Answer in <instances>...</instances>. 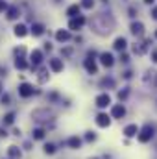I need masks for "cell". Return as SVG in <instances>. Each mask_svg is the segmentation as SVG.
Returning <instances> with one entry per match:
<instances>
[{
    "label": "cell",
    "instance_id": "cell-1",
    "mask_svg": "<svg viewBox=\"0 0 157 159\" xmlns=\"http://www.w3.org/2000/svg\"><path fill=\"white\" fill-rule=\"evenodd\" d=\"M152 137H154V128L150 124H146L144 128H141L139 133H137L139 143H148V141H152Z\"/></svg>",
    "mask_w": 157,
    "mask_h": 159
},
{
    "label": "cell",
    "instance_id": "cell-2",
    "mask_svg": "<svg viewBox=\"0 0 157 159\" xmlns=\"http://www.w3.org/2000/svg\"><path fill=\"white\" fill-rule=\"evenodd\" d=\"M85 22H87V19L83 17V15H78V17H72L70 20H69V30H81L83 26H85Z\"/></svg>",
    "mask_w": 157,
    "mask_h": 159
},
{
    "label": "cell",
    "instance_id": "cell-3",
    "mask_svg": "<svg viewBox=\"0 0 157 159\" xmlns=\"http://www.w3.org/2000/svg\"><path fill=\"white\" fill-rule=\"evenodd\" d=\"M34 93H35V89H34V85L32 83H20L19 85V96H22V98H30V96H34Z\"/></svg>",
    "mask_w": 157,
    "mask_h": 159
},
{
    "label": "cell",
    "instance_id": "cell-4",
    "mask_svg": "<svg viewBox=\"0 0 157 159\" xmlns=\"http://www.w3.org/2000/svg\"><path fill=\"white\" fill-rule=\"evenodd\" d=\"M30 63H32V69H37L41 63H43V50L35 48L30 52Z\"/></svg>",
    "mask_w": 157,
    "mask_h": 159
},
{
    "label": "cell",
    "instance_id": "cell-5",
    "mask_svg": "<svg viewBox=\"0 0 157 159\" xmlns=\"http://www.w3.org/2000/svg\"><path fill=\"white\" fill-rule=\"evenodd\" d=\"M30 34V28L26 26V24H22V22H19V24H15V28H13V35L15 37H19V39H22V37H26Z\"/></svg>",
    "mask_w": 157,
    "mask_h": 159
},
{
    "label": "cell",
    "instance_id": "cell-6",
    "mask_svg": "<svg viewBox=\"0 0 157 159\" xmlns=\"http://www.w3.org/2000/svg\"><path fill=\"white\" fill-rule=\"evenodd\" d=\"M19 17H20L19 6H7V9H6V19H7V20H19Z\"/></svg>",
    "mask_w": 157,
    "mask_h": 159
},
{
    "label": "cell",
    "instance_id": "cell-7",
    "mask_svg": "<svg viewBox=\"0 0 157 159\" xmlns=\"http://www.w3.org/2000/svg\"><path fill=\"white\" fill-rule=\"evenodd\" d=\"M100 63H102L104 67L111 69V67L115 65V57H113V54H111V52H102V54H100Z\"/></svg>",
    "mask_w": 157,
    "mask_h": 159
},
{
    "label": "cell",
    "instance_id": "cell-8",
    "mask_svg": "<svg viewBox=\"0 0 157 159\" xmlns=\"http://www.w3.org/2000/svg\"><path fill=\"white\" fill-rule=\"evenodd\" d=\"M48 67H50V70L52 72H61L63 69H65V65H63V59H57V57H54V59H50L48 61Z\"/></svg>",
    "mask_w": 157,
    "mask_h": 159
},
{
    "label": "cell",
    "instance_id": "cell-9",
    "mask_svg": "<svg viewBox=\"0 0 157 159\" xmlns=\"http://www.w3.org/2000/svg\"><path fill=\"white\" fill-rule=\"evenodd\" d=\"M94 102H96V106H98V107H107V106L111 104V96H109L107 93H102V94H98V96H96V100H94Z\"/></svg>",
    "mask_w": 157,
    "mask_h": 159
},
{
    "label": "cell",
    "instance_id": "cell-10",
    "mask_svg": "<svg viewBox=\"0 0 157 159\" xmlns=\"http://www.w3.org/2000/svg\"><path fill=\"white\" fill-rule=\"evenodd\" d=\"M124 115H126V107L122 104H117V106L111 107V115H109L111 119H122Z\"/></svg>",
    "mask_w": 157,
    "mask_h": 159
},
{
    "label": "cell",
    "instance_id": "cell-11",
    "mask_svg": "<svg viewBox=\"0 0 157 159\" xmlns=\"http://www.w3.org/2000/svg\"><path fill=\"white\" fill-rule=\"evenodd\" d=\"M129 30H131V34H133L135 37H142V35H144V24H142V22H131Z\"/></svg>",
    "mask_w": 157,
    "mask_h": 159
},
{
    "label": "cell",
    "instance_id": "cell-12",
    "mask_svg": "<svg viewBox=\"0 0 157 159\" xmlns=\"http://www.w3.org/2000/svg\"><path fill=\"white\" fill-rule=\"evenodd\" d=\"M44 24H41V22H34L32 26H30V34L34 35V37H41L43 34H44Z\"/></svg>",
    "mask_w": 157,
    "mask_h": 159
},
{
    "label": "cell",
    "instance_id": "cell-13",
    "mask_svg": "<svg viewBox=\"0 0 157 159\" xmlns=\"http://www.w3.org/2000/svg\"><path fill=\"white\" fill-rule=\"evenodd\" d=\"M96 124H98L100 128H109V124H111V117H109L107 113H98V117H96Z\"/></svg>",
    "mask_w": 157,
    "mask_h": 159
},
{
    "label": "cell",
    "instance_id": "cell-14",
    "mask_svg": "<svg viewBox=\"0 0 157 159\" xmlns=\"http://www.w3.org/2000/svg\"><path fill=\"white\" fill-rule=\"evenodd\" d=\"M83 67H85V70H87L89 74H98V67H96V63H94V59H91V57H87V59L83 61Z\"/></svg>",
    "mask_w": 157,
    "mask_h": 159
},
{
    "label": "cell",
    "instance_id": "cell-15",
    "mask_svg": "<svg viewBox=\"0 0 157 159\" xmlns=\"http://www.w3.org/2000/svg\"><path fill=\"white\" fill-rule=\"evenodd\" d=\"M78 15H81V6L79 4H72V6H69L67 7V17H78Z\"/></svg>",
    "mask_w": 157,
    "mask_h": 159
},
{
    "label": "cell",
    "instance_id": "cell-16",
    "mask_svg": "<svg viewBox=\"0 0 157 159\" xmlns=\"http://www.w3.org/2000/svg\"><path fill=\"white\" fill-rule=\"evenodd\" d=\"M70 39V32L69 30H57L56 32V41H59V43H67V41Z\"/></svg>",
    "mask_w": 157,
    "mask_h": 159
},
{
    "label": "cell",
    "instance_id": "cell-17",
    "mask_svg": "<svg viewBox=\"0 0 157 159\" xmlns=\"http://www.w3.org/2000/svg\"><path fill=\"white\" fill-rule=\"evenodd\" d=\"M137 133H139L137 124H128V126L124 128V135H126V137H135Z\"/></svg>",
    "mask_w": 157,
    "mask_h": 159
},
{
    "label": "cell",
    "instance_id": "cell-18",
    "mask_svg": "<svg viewBox=\"0 0 157 159\" xmlns=\"http://www.w3.org/2000/svg\"><path fill=\"white\" fill-rule=\"evenodd\" d=\"M113 46H115V50H118V52H124V50L128 48V41L124 39V37H117Z\"/></svg>",
    "mask_w": 157,
    "mask_h": 159
},
{
    "label": "cell",
    "instance_id": "cell-19",
    "mask_svg": "<svg viewBox=\"0 0 157 159\" xmlns=\"http://www.w3.org/2000/svg\"><path fill=\"white\" fill-rule=\"evenodd\" d=\"M15 69H19V70L28 69V61H26L22 56H17V57H15Z\"/></svg>",
    "mask_w": 157,
    "mask_h": 159
},
{
    "label": "cell",
    "instance_id": "cell-20",
    "mask_svg": "<svg viewBox=\"0 0 157 159\" xmlns=\"http://www.w3.org/2000/svg\"><path fill=\"white\" fill-rule=\"evenodd\" d=\"M7 156L11 159H20L22 154H20V150H19L17 146H9V148H7Z\"/></svg>",
    "mask_w": 157,
    "mask_h": 159
},
{
    "label": "cell",
    "instance_id": "cell-21",
    "mask_svg": "<svg viewBox=\"0 0 157 159\" xmlns=\"http://www.w3.org/2000/svg\"><path fill=\"white\" fill-rule=\"evenodd\" d=\"M67 143H69V146L74 148V150H78L79 146H81V139H79V137H70Z\"/></svg>",
    "mask_w": 157,
    "mask_h": 159
},
{
    "label": "cell",
    "instance_id": "cell-22",
    "mask_svg": "<svg viewBox=\"0 0 157 159\" xmlns=\"http://www.w3.org/2000/svg\"><path fill=\"white\" fill-rule=\"evenodd\" d=\"M32 137H34V139H37V141H41V139H44V129H43V128H37V129H34Z\"/></svg>",
    "mask_w": 157,
    "mask_h": 159
},
{
    "label": "cell",
    "instance_id": "cell-23",
    "mask_svg": "<svg viewBox=\"0 0 157 159\" xmlns=\"http://www.w3.org/2000/svg\"><path fill=\"white\" fill-rule=\"evenodd\" d=\"M79 6H81L83 9H92V7H94V0H81Z\"/></svg>",
    "mask_w": 157,
    "mask_h": 159
},
{
    "label": "cell",
    "instance_id": "cell-24",
    "mask_svg": "<svg viewBox=\"0 0 157 159\" xmlns=\"http://www.w3.org/2000/svg\"><path fill=\"white\" fill-rule=\"evenodd\" d=\"M13 122H15V113L11 111V113H7V115L4 117V124H6V126H9V124H13Z\"/></svg>",
    "mask_w": 157,
    "mask_h": 159
},
{
    "label": "cell",
    "instance_id": "cell-25",
    "mask_svg": "<svg viewBox=\"0 0 157 159\" xmlns=\"http://www.w3.org/2000/svg\"><path fill=\"white\" fill-rule=\"evenodd\" d=\"M54 152H56V146L54 144H50V143L44 144V154H54Z\"/></svg>",
    "mask_w": 157,
    "mask_h": 159
},
{
    "label": "cell",
    "instance_id": "cell-26",
    "mask_svg": "<svg viewBox=\"0 0 157 159\" xmlns=\"http://www.w3.org/2000/svg\"><path fill=\"white\" fill-rule=\"evenodd\" d=\"M7 9V2L6 0H0V13H4Z\"/></svg>",
    "mask_w": 157,
    "mask_h": 159
},
{
    "label": "cell",
    "instance_id": "cell-27",
    "mask_svg": "<svg viewBox=\"0 0 157 159\" xmlns=\"http://www.w3.org/2000/svg\"><path fill=\"white\" fill-rule=\"evenodd\" d=\"M85 139H87V141H94V133H91V131H89V133H87V137H85Z\"/></svg>",
    "mask_w": 157,
    "mask_h": 159
},
{
    "label": "cell",
    "instance_id": "cell-28",
    "mask_svg": "<svg viewBox=\"0 0 157 159\" xmlns=\"http://www.w3.org/2000/svg\"><path fill=\"white\" fill-rule=\"evenodd\" d=\"M152 61H154V63H157V50H154V52H152Z\"/></svg>",
    "mask_w": 157,
    "mask_h": 159
},
{
    "label": "cell",
    "instance_id": "cell-29",
    "mask_svg": "<svg viewBox=\"0 0 157 159\" xmlns=\"http://www.w3.org/2000/svg\"><path fill=\"white\" fill-rule=\"evenodd\" d=\"M128 59H129V57H128V54H122V56H120V61H124V63H126Z\"/></svg>",
    "mask_w": 157,
    "mask_h": 159
},
{
    "label": "cell",
    "instance_id": "cell-30",
    "mask_svg": "<svg viewBox=\"0 0 157 159\" xmlns=\"http://www.w3.org/2000/svg\"><path fill=\"white\" fill-rule=\"evenodd\" d=\"M118 96H120V100H122V98H126V96H128V91H124V93L120 91V93H118Z\"/></svg>",
    "mask_w": 157,
    "mask_h": 159
},
{
    "label": "cell",
    "instance_id": "cell-31",
    "mask_svg": "<svg viewBox=\"0 0 157 159\" xmlns=\"http://www.w3.org/2000/svg\"><path fill=\"white\" fill-rule=\"evenodd\" d=\"M7 102H9V96H7V94H4V96H2V104H7Z\"/></svg>",
    "mask_w": 157,
    "mask_h": 159
},
{
    "label": "cell",
    "instance_id": "cell-32",
    "mask_svg": "<svg viewBox=\"0 0 157 159\" xmlns=\"http://www.w3.org/2000/svg\"><path fill=\"white\" fill-rule=\"evenodd\" d=\"M152 17L157 20V7H152Z\"/></svg>",
    "mask_w": 157,
    "mask_h": 159
},
{
    "label": "cell",
    "instance_id": "cell-33",
    "mask_svg": "<svg viewBox=\"0 0 157 159\" xmlns=\"http://www.w3.org/2000/svg\"><path fill=\"white\" fill-rule=\"evenodd\" d=\"M44 50H52V44L50 43H44Z\"/></svg>",
    "mask_w": 157,
    "mask_h": 159
},
{
    "label": "cell",
    "instance_id": "cell-34",
    "mask_svg": "<svg viewBox=\"0 0 157 159\" xmlns=\"http://www.w3.org/2000/svg\"><path fill=\"white\" fill-rule=\"evenodd\" d=\"M144 2H146V4H154L155 0H144Z\"/></svg>",
    "mask_w": 157,
    "mask_h": 159
},
{
    "label": "cell",
    "instance_id": "cell-35",
    "mask_svg": "<svg viewBox=\"0 0 157 159\" xmlns=\"http://www.w3.org/2000/svg\"><path fill=\"white\" fill-rule=\"evenodd\" d=\"M56 2H61V0H56Z\"/></svg>",
    "mask_w": 157,
    "mask_h": 159
},
{
    "label": "cell",
    "instance_id": "cell-36",
    "mask_svg": "<svg viewBox=\"0 0 157 159\" xmlns=\"http://www.w3.org/2000/svg\"><path fill=\"white\" fill-rule=\"evenodd\" d=\"M0 89H2V83H0Z\"/></svg>",
    "mask_w": 157,
    "mask_h": 159
},
{
    "label": "cell",
    "instance_id": "cell-37",
    "mask_svg": "<svg viewBox=\"0 0 157 159\" xmlns=\"http://www.w3.org/2000/svg\"><path fill=\"white\" fill-rule=\"evenodd\" d=\"M155 37H157V32H155Z\"/></svg>",
    "mask_w": 157,
    "mask_h": 159
}]
</instances>
